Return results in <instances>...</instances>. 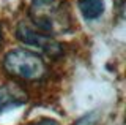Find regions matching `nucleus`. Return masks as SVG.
<instances>
[{
    "label": "nucleus",
    "mask_w": 126,
    "mask_h": 125,
    "mask_svg": "<svg viewBox=\"0 0 126 125\" xmlns=\"http://www.w3.org/2000/svg\"><path fill=\"white\" fill-rule=\"evenodd\" d=\"M29 18L38 32L58 37L74 29V19L69 6L62 0H32Z\"/></svg>",
    "instance_id": "1"
},
{
    "label": "nucleus",
    "mask_w": 126,
    "mask_h": 125,
    "mask_svg": "<svg viewBox=\"0 0 126 125\" xmlns=\"http://www.w3.org/2000/svg\"><path fill=\"white\" fill-rule=\"evenodd\" d=\"M2 65L10 76L22 81H39L47 73V67L43 57L27 48L8 51L3 57Z\"/></svg>",
    "instance_id": "2"
},
{
    "label": "nucleus",
    "mask_w": 126,
    "mask_h": 125,
    "mask_svg": "<svg viewBox=\"0 0 126 125\" xmlns=\"http://www.w3.org/2000/svg\"><path fill=\"white\" fill-rule=\"evenodd\" d=\"M16 38L27 46L38 48L47 57H58L62 54V44L55 38L38 32L35 27L25 24V22H19L17 24V27H16Z\"/></svg>",
    "instance_id": "3"
},
{
    "label": "nucleus",
    "mask_w": 126,
    "mask_h": 125,
    "mask_svg": "<svg viewBox=\"0 0 126 125\" xmlns=\"http://www.w3.org/2000/svg\"><path fill=\"white\" fill-rule=\"evenodd\" d=\"M27 101V93L16 84H5L0 85V114L3 109L11 106H19V104Z\"/></svg>",
    "instance_id": "4"
},
{
    "label": "nucleus",
    "mask_w": 126,
    "mask_h": 125,
    "mask_svg": "<svg viewBox=\"0 0 126 125\" xmlns=\"http://www.w3.org/2000/svg\"><path fill=\"white\" fill-rule=\"evenodd\" d=\"M77 6L85 21H94L104 13V0H79Z\"/></svg>",
    "instance_id": "5"
},
{
    "label": "nucleus",
    "mask_w": 126,
    "mask_h": 125,
    "mask_svg": "<svg viewBox=\"0 0 126 125\" xmlns=\"http://www.w3.org/2000/svg\"><path fill=\"white\" fill-rule=\"evenodd\" d=\"M96 119H98V114H96V112H92V114L84 116L80 120H77L74 125H96Z\"/></svg>",
    "instance_id": "6"
},
{
    "label": "nucleus",
    "mask_w": 126,
    "mask_h": 125,
    "mask_svg": "<svg viewBox=\"0 0 126 125\" xmlns=\"http://www.w3.org/2000/svg\"><path fill=\"white\" fill-rule=\"evenodd\" d=\"M29 125H58V122H55L52 119H39L36 122H32Z\"/></svg>",
    "instance_id": "7"
},
{
    "label": "nucleus",
    "mask_w": 126,
    "mask_h": 125,
    "mask_svg": "<svg viewBox=\"0 0 126 125\" xmlns=\"http://www.w3.org/2000/svg\"><path fill=\"white\" fill-rule=\"evenodd\" d=\"M0 43H2V29H0Z\"/></svg>",
    "instance_id": "8"
}]
</instances>
